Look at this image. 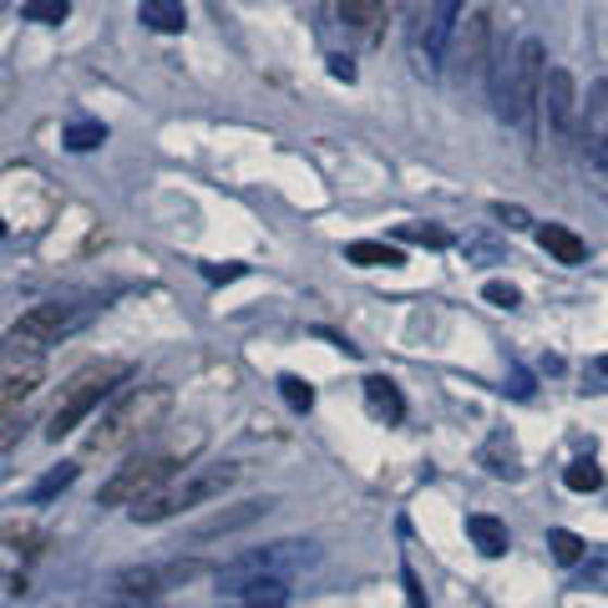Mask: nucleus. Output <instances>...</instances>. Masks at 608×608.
I'll return each instance as SVG.
<instances>
[{
  "label": "nucleus",
  "instance_id": "20",
  "mask_svg": "<svg viewBox=\"0 0 608 608\" xmlns=\"http://www.w3.org/2000/svg\"><path fill=\"white\" fill-rule=\"evenodd\" d=\"M548 548H553V558H558V563H583V553H588V543H583L579 533H568V528H553L548 533Z\"/></svg>",
  "mask_w": 608,
  "mask_h": 608
},
{
  "label": "nucleus",
  "instance_id": "9",
  "mask_svg": "<svg viewBox=\"0 0 608 608\" xmlns=\"http://www.w3.org/2000/svg\"><path fill=\"white\" fill-rule=\"evenodd\" d=\"M76 325H82V310H72V305H36L15 320V340H26L30 350H46L61 335H72Z\"/></svg>",
  "mask_w": 608,
  "mask_h": 608
},
{
  "label": "nucleus",
  "instance_id": "23",
  "mask_svg": "<svg viewBox=\"0 0 608 608\" xmlns=\"http://www.w3.org/2000/svg\"><path fill=\"white\" fill-rule=\"evenodd\" d=\"M563 482H568L573 492H598V487H604V472H598V461H594V457H579V461H573V467L563 472Z\"/></svg>",
  "mask_w": 608,
  "mask_h": 608
},
{
  "label": "nucleus",
  "instance_id": "3",
  "mask_svg": "<svg viewBox=\"0 0 608 608\" xmlns=\"http://www.w3.org/2000/svg\"><path fill=\"white\" fill-rule=\"evenodd\" d=\"M117 381H127V365L122 360H97V365H82V371L61 386L57 406H51V415H46V436L51 442H61V436H72L82 421H87L97 406L112 396V386Z\"/></svg>",
  "mask_w": 608,
  "mask_h": 608
},
{
  "label": "nucleus",
  "instance_id": "11",
  "mask_svg": "<svg viewBox=\"0 0 608 608\" xmlns=\"http://www.w3.org/2000/svg\"><path fill=\"white\" fill-rule=\"evenodd\" d=\"M487 41H492V15L476 11L467 15V26L457 30V46H451V57H457V76L461 82H476V76H487Z\"/></svg>",
  "mask_w": 608,
  "mask_h": 608
},
{
  "label": "nucleus",
  "instance_id": "12",
  "mask_svg": "<svg viewBox=\"0 0 608 608\" xmlns=\"http://www.w3.org/2000/svg\"><path fill=\"white\" fill-rule=\"evenodd\" d=\"M198 573V563H173V568H133L117 579V594L122 598H158L167 588H183V583Z\"/></svg>",
  "mask_w": 608,
  "mask_h": 608
},
{
  "label": "nucleus",
  "instance_id": "15",
  "mask_svg": "<svg viewBox=\"0 0 608 608\" xmlns=\"http://www.w3.org/2000/svg\"><path fill=\"white\" fill-rule=\"evenodd\" d=\"M467 533H472V543L487 553V558H502L507 543H512V537H507V522H497L492 512H472V518H467Z\"/></svg>",
  "mask_w": 608,
  "mask_h": 608
},
{
  "label": "nucleus",
  "instance_id": "31",
  "mask_svg": "<svg viewBox=\"0 0 608 608\" xmlns=\"http://www.w3.org/2000/svg\"><path fill=\"white\" fill-rule=\"evenodd\" d=\"M72 476H76V467H61V472H51L41 487H36V497H51V492H61L66 482H72Z\"/></svg>",
  "mask_w": 608,
  "mask_h": 608
},
{
  "label": "nucleus",
  "instance_id": "26",
  "mask_svg": "<svg viewBox=\"0 0 608 608\" xmlns=\"http://www.w3.org/2000/svg\"><path fill=\"white\" fill-rule=\"evenodd\" d=\"M487 467L497 476H518L522 467H518V451H512V442H502V436H497V442L487 446Z\"/></svg>",
  "mask_w": 608,
  "mask_h": 608
},
{
  "label": "nucleus",
  "instance_id": "24",
  "mask_svg": "<svg viewBox=\"0 0 608 608\" xmlns=\"http://www.w3.org/2000/svg\"><path fill=\"white\" fill-rule=\"evenodd\" d=\"M579 588H588V594H608V548L588 553V568L579 573Z\"/></svg>",
  "mask_w": 608,
  "mask_h": 608
},
{
  "label": "nucleus",
  "instance_id": "6",
  "mask_svg": "<svg viewBox=\"0 0 608 608\" xmlns=\"http://www.w3.org/2000/svg\"><path fill=\"white\" fill-rule=\"evenodd\" d=\"M310 563H320V548L314 543H269V548L244 553L228 568H219V588L228 583V594H244L249 583L289 579V573H299V568H310Z\"/></svg>",
  "mask_w": 608,
  "mask_h": 608
},
{
  "label": "nucleus",
  "instance_id": "30",
  "mask_svg": "<svg viewBox=\"0 0 608 608\" xmlns=\"http://www.w3.org/2000/svg\"><path fill=\"white\" fill-rule=\"evenodd\" d=\"M482 295H487L492 305H502V310H512V305H518V289H512V284H502V280H487V284H482Z\"/></svg>",
  "mask_w": 608,
  "mask_h": 608
},
{
  "label": "nucleus",
  "instance_id": "5",
  "mask_svg": "<svg viewBox=\"0 0 608 608\" xmlns=\"http://www.w3.org/2000/svg\"><path fill=\"white\" fill-rule=\"evenodd\" d=\"M198 451V442L188 446H167V451H148V457H133L127 467H117V476L102 487V502L107 507H127V502H142V497H152V492H163L167 482L178 472H188L183 461Z\"/></svg>",
  "mask_w": 608,
  "mask_h": 608
},
{
  "label": "nucleus",
  "instance_id": "34",
  "mask_svg": "<svg viewBox=\"0 0 608 608\" xmlns=\"http://www.w3.org/2000/svg\"><path fill=\"white\" fill-rule=\"evenodd\" d=\"M497 213L507 219V228H522V223H528V219H522V208H497Z\"/></svg>",
  "mask_w": 608,
  "mask_h": 608
},
{
  "label": "nucleus",
  "instance_id": "16",
  "mask_svg": "<svg viewBox=\"0 0 608 608\" xmlns=\"http://www.w3.org/2000/svg\"><path fill=\"white\" fill-rule=\"evenodd\" d=\"M137 11H142V21H148L152 30H163V36H178V30L188 26V5H183V0H142Z\"/></svg>",
  "mask_w": 608,
  "mask_h": 608
},
{
  "label": "nucleus",
  "instance_id": "4",
  "mask_svg": "<svg viewBox=\"0 0 608 608\" xmlns=\"http://www.w3.org/2000/svg\"><path fill=\"white\" fill-rule=\"evenodd\" d=\"M234 482H238V467H188V472H178L163 492L142 497V502L133 507V518L137 522L178 518V512H188V507L213 502V497H219V492H228Z\"/></svg>",
  "mask_w": 608,
  "mask_h": 608
},
{
  "label": "nucleus",
  "instance_id": "35",
  "mask_svg": "<svg viewBox=\"0 0 608 608\" xmlns=\"http://www.w3.org/2000/svg\"><path fill=\"white\" fill-rule=\"evenodd\" d=\"M604 375H608V356H604Z\"/></svg>",
  "mask_w": 608,
  "mask_h": 608
},
{
  "label": "nucleus",
  "instance_id": "18",
  "mask_svg": "<svg viewBox=\"0 0 608 608\" xmlns=\"http://www.w3.org/2000/svg\"><path fill=\"white\" fill-rule=\"evenodd\" d=\"M451 26H457V0H436V15H431V30H426V57L436 66L446 46H451Z\"/></svg>",
  "mask_w": 608,
  "mask_h": 608
},
{
  "label": "nucleus",
  "instance_id": "28",
  "mask_svg": "<svg viewBox=\"0 0 608 608\" xmlns=\"http://www.w3.org/2000/svg\"><path fill=\"white\" fill-rule=\"evenodd\" d=\"M21 431H26V411H21V406L0 411V451H11V446L21 442Z\"/></svg>",
  "mask_w": 608,
  "mask_h": 608
},
{
  "label": "nucleus",
  "instance_id": "7",
  "mask_svg": "<svg viewBox=\"0 0 608 608\" xmlns=\"http://www.w3.org/2000/svg\"><path fill=\"white\" fill-rule=\"evenodd\" d=\"M537 112H543V133L558 152L579 137V117H583V97H579V82L568 66H548L543 76V97H537Z\"/></svg>",
  "mask_w": 608,
  "mask_h": 608
},
{
  "label": "nucleus",
  "instance_id": "29",
  "mask_svg": "<svg viewBox=\"0 0 608 608\" xmlns=\"http://www.w3.org/2000/svg\"><path fill=\"white\" fill-rule=\"evenodd\" d=\"M102 137H107V127H97V122H82V127H72V133H66V148L87 152V148H97Z\"/></svg>",
  "mask_w": 608,
  "mask_h": 608
},
{
  "label": "nucleus",
  "instance_id": "22",
  "mask_svg": "<svg viewBox=\"0 0 608 608\" xmlns=\"http://www.w3.org/2000/svg\"><path fill=\"white\" fill-rule=\"evenodd\" d=\"M274 502H244V512H223V518H213V522H203L198 528V537H213V533H228V528H244V522H253L259 512H269Z\"/></svg>",
  "mask_w": 608,
  "mask_h": 608
},
{
  "label": "nucleus",
  "instance_id": "1",
  "mask_svg": "<svg viewBox=\"0 0 608 608\" xmlns=\"http://www.w3.org/2000/svg\"><path fill=\"white\" fill-rule=\"evenodd\" d=\"M543 76H548V51L537 36H522L507 57H497L487 66V87H492V112L507 127H528L543 97Z\"/></svg>",
  "mask_w": 608,
  "mask_h": 608
},
{
  "label": "nucleus",
  "instance_id": "8",
  "mask_svg": "<svg viewBox=\"0 0 608 608\" xmlns=\"http://www.w3.org/2000/svg\"><path fill=\"white\" fill-rule=\"evenodd\" d=\"M579 152H583V167H588V183L608 198V82H594L588 97H583Z\"/></svg>",
  "mask_w": 608,
  "mask_h": 608
},
{
  "label": "nucleus",
  "instance_id": "25",
  "mask_svg": "<svg viewBox=\"0 0 608 608\" xmlns=\"http://www.w3.org/2000/svg\"><path fill=\"white\" fill-rule=\"evenodd\" d=\"M66 11H72V0H26V21H36V26H57V21H66Z\"/></svg>",
  "mask_w": 608,
  "mask_h": 608
},
{
  "label": "nucleus",
  "instance_id": "19",
  "mask_svg": "<svg viewBox=\"0 0 608 608\" xmlns=\"http://www.w3.org/2000/svg\"><path fill=\"white\" fill-rule=\"evenodd\" d=\"M289 604V579H259L244 588V608H284Z\"/></svg>",
  "mask_w": 608,
  "mask_h": 608
},
{
  "label": "nucleus",
  "instance_id": "2",
  "mask_svg": "<svg viewBox=\"0 0 608 608\" xmlns=\"http://www.w3.org/2000/svg\"><path fill=\"white\" fill-rule=\"evenodd\" d=\"M173 411V390L167 386H137L133 396H122L117 406H107L102 421L87 431V451L102 457V451H122V446L142 442L167 421Z\"/></svg>",
  "mask_w": 608,
  "mask_h": 608
},
{
  "label": "nucleus",
  "instance_id": "33",
  "mask_svg": "<svg viewBox=\"0 0 608 608\" xmlns=\"http://www.w3.org/2000/svg\"><path fill=\"white\" fill-rule=\"evenodd\" d=\"M401 579H406V598H411V608H426V598H421V583H415V573H411V568H406Z\"/></svg>",
  "mask_w": 608,
  "mask_h": 608
},
{
  "label": "nucleus",
  "instance_id": "17",
  "mask_svg": "<svg viewBox=\"0 0 608 608\" xmlns=\"http://www.w3.org/2000/svg\"><path fill=\"white\" fill-rule=\"evenodd\" d=\"M365 401H371V411L381 415V421H401L406 415L401 390H396V381H386V375H371V381H365Z\"/></svg>",
  "mask_w": 608,
  "mask_h": 608
},
{
  "label": "nucleus",
  "instance_id": "13",
  "mask_svg": "<svg viewBox=\"0 0 608 608\" xmlns=\"http://www.w3.org/2000/svg\"><path fill=\"white\" fill-rule=\"evenodd\" d=\"M537 244H543L558 264H583V259H588V244H583L573 228H563V223H543V228H537Z\"/></svg>",
  "mask_w": 608,
  "mask_h": 608
},
{
  "label": "nucleus",
  "instance_id": "32",
  "mask_svg": "<svg viewBox=\"0 0 608 608\" xmlns=\"http://www.w3.org/2000/svg\"><path fill=\"white\" fill-rule=\"evenodd\" d=\"M401 238H421V244H446V234H442V228H421V223L401 228Z\"/></svg>",
  "mask_w": 608,
  "mask_h": 608
},
{
  "label": "nucleus",
  "instance_id": "21",
  "mask_svg": "<svg viewBox=\"0 0 608 608\" xmlns=\"http://www.w3.org/2000/svg\"><path fill=\"white\" fill-rule=\"evenodd\" d=\"M381 5H386V0H340V21L356 30H371L375 21H381Z\"/></svg>",
  "mask_w": 608,
  "mask_h": 608
},
{
  "label": "nucleus",
  "instance_id": "14",
  "mask_svg": "<svg viewBox=\"0 0 608 608\" xmlns=\"http://www.w3.org/2000/svg\"><path fill=\"white\" fill-rule=\"evenodd\" d=\"M345 259H350V264H365V269L406 264V253L396 249V244H381V238H356V244H345Z\"/></svg>",
  "mask_w": 608,
  "mask_h": 608
},
{
  "label": "nucleus",
  "instance_id": "27",
  "mask_svg": "<svg viewBox=\"0 0 608 608\" xmlns=\"http://www.w3.org/2000/svg\"><path fill=\"white\" fill-rule=\"evenodd\" d=\"M280 390H284V401L295 406V411H310V406H314L310 381H299V375H280Z\"/></svg>",
  "mask_w": 608,
  "mask_h": 608
},
{
  "label": "nucleus",
  "instance_id": "10",
  "mask_svg": "<svg viewBox=\"0 0 608 608\" xmlns=\"http://www.w3.org/2000/svg\"><path fill=\"white\" fill-rule=\"evenodd\" d=\"M41 350H0V411H11V406H21L30 396V390L41 386Z\"/></svg>",
  "mask_w": 608,
  "mask_h": 608
}]
</instances>
